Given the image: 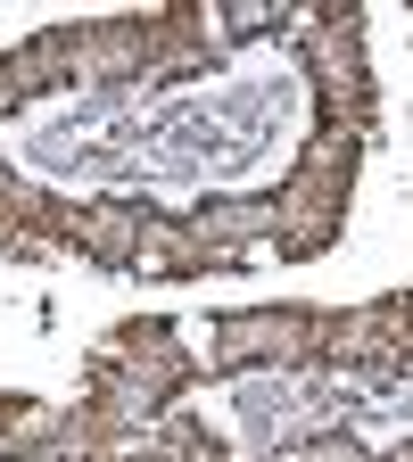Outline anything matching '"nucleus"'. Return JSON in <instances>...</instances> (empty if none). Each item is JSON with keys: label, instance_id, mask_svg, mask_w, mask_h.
<instances>
[{"label": "nucleus", "instance_id": "obj_1", "mask_svg": "<svg viewBox=\"0 0 413 462\" xmlns=\"http://www.w3.org/2000/svg\"><path fill=\"white\" fill-rule=\"evenodd\" d=\"M289 462H364L356 446H347V438H314V446H298V454H289Z\"/></svg>", "mask_w": 413, "mask_h": 462}, {"label": "nucleus", "instance_id": "obj_2", "mask_svg": "<svg viewBox=\"0 0 413 462\" xmlns=\"http://www.w3.org/2000/svg\"><path fill=\"white\" fill-rule=\"evenodd\" d=\"M397 462H413V454H397Z\"/></svg>", "mask_w": 413, "mask_h": 462}]
</instances>
